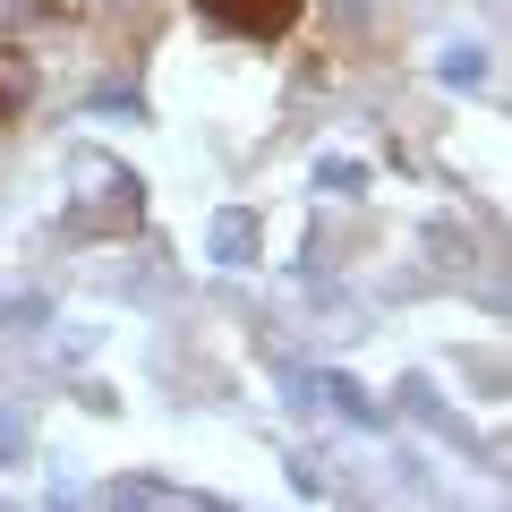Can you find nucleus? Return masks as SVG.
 <instances>
[{
  "instance_id": "obj_1",
  "label": "nucleus",
  "mask_w": 512,
  "mask_h": 512,
  "mask_svg": "<svg viewBox=\"0 0 512 512\" xmlns=\"http://www.w3.org/2000/svg\"><path fill=\"white\" fill-rule=\"evenodd\" d=\"M299 9L308 0H197V18L214 35H231V43H282L299 26Z\"/></svg>"
},
{
  "instance_id": "obj_2",
  "label": "nucleus",
  "mask_w": 512,
  "mask_h": 512,
  "mask_svg": "<svg viewBox=\"0 0 512 512\" xmlns=\"http://www.w3.org/2000/svg\"><path fill=\"white\" fill-rule=\"evenodd\" d=\"M26 111H35V60L0 43V128H18Z\"/></svg>"
}]
</instances>
